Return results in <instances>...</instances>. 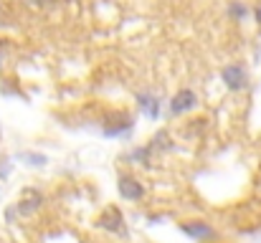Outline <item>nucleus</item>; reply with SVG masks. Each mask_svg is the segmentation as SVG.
Returning a JSON list of instances; mask_svg holds the SVG:
<instances>
[{
  "mask_svg": "<svg viewBox=\"0 0 261 243\" xmlns=\"http://www.w3.org/2000/svg\"><path fill=\"white\" fill-rule=\"evenodd\" d=\"M41 208H43V193H41L38 187H25V190L18 195V203H15V208L8 213V218H10V221H13L15 215L28 218V215L38 213Z\"/></svg>",
  "mask_w": 261,
  "mask_h": 243,
  "instance_id": "obj_1",
  "label": "nucleus"
},
{
  "mask_svg": "<svg viewBox=\"0 0 261 243\" xmlns=\"http://www.w3.org/2000/svg\"><path fill=\"white\" fill-rule=\"evenodd\" d=\"M177 228H180L182 236H188L190 241H195V243H211V241L218 238V231H216L211 223L198 221V218H193V221H182Z\"/></svg>",
  "mask_w": 261,
  "mask_h": 243,
  "instance_id": "obj_2",
  "label": "nucleus"
},
{
  "mask_svg": "<svg viewBox=\"0 0 261 243\" xmlns=\"http://www.w3.org/2000/svg\"><path fill=\"white\" fill-rule=\"evenodd\" d=\"M221 79H223L228 91H244V89L249 86V71H246L244 64L231 61V64H226V66L221 69Z\"/></svg>",
  "mask_w": 261,
  "mask_h": 243,
  "instance_id": "obj_3",
  "label": "nucleus"
},
{
  "mask_svg": "<svg viewBox=\"0 0 261 243\" xmlns=\"http://www.w3.org/2000/svg\"><path fill=\"white\" fill-rule=\"evenodd\" d=\"M117 187H119V195H122L124 200H129V203H140V200H145V195H147L145 185H142L132 172H122Z\"/></svg>",
  "mask_w": 261,
  "mask_h": 243,
  "instance_id": "obj_4",
  "label": "nucleus"
},
{
  "mask_svg": "<svg viewBox=\"0 0 261 243\" xmlns=\"http://www.w3.org/2000/svg\"><path fill=\"white\" fill-rule=\"evenodd\" d=\"M99 228H104L107 233H114V236H119V238H127V226H124V215L119 213V208H114V205H109L101 215H99V223H96Z\"/></svg>",
  "mask_w": 261,
  "mask_h": 243,
  "instance_id": "obj_5",
  "label": "nucleus"
},
{
  "mask_svg": "<svg viewBox=\"0 0 261 243\" xmlns=\"http://www.w3.org/2000/svg\"><path fill=\"white\" fill-rule=\"evenodd\" d=\"M195 106H198V96H195L193 89H180L173 99L168 101L170 117H185V114H190Z\"/></svg>",
  "mask_w": 261,
  "mask_h": 243,
  "instance_id": "obj_6",
  "label": "nucleus"
},
{
  "mask_svg": "<svg viewBox=\"0 0 261 243\" xmlns=\"http://www.w3.org/2000/svg\"><path fill=\"white\" fill-rule=\"evenodd\" d=\"M226 15H228V20H233V23H244V20H249V18L254 15V8H251L246 0H228Z\"/></svg>",
  "mask_w": 261,
  "mask_h": 243,
  "instance_id": "obj_7",
  "label": "nucleus"
},
{
  "mask_svg": "<svg viewBox=\"0 0 261 243\" xmlns=\"http://www.w3.org/2000/svg\"><path fill=\"white\" fill-rule=\"evenodd\" d=\"M137 99H140V109H142V114H145V117H150V119H158V117H160V109H163L160 96H155V94L145 91V94H140Z\"/></svg>",
  "mask_w": 261,
  "mask_h": 243,
  "instance_id": "obj_8",
  "label": "nucleus"
},
{
  "mask_svg": "<svg viewBox=\"0 0 261 243\" xmlns=\"http://www.w3.org/2000/svg\"><path fill=\"white\" fill-rule=\"evenodd\" d=\"M31 5H36V8H43V10H48V8H54V5H59V0H28Z\"/></svg>",
  "mask_w": 261,
  "mask_h": 243,
  "instance_id": "obj_9",
  "label": "nucleus"
},
{
  "mask_svg": "<svg viewBox=\"0 0 261 243\" xmlns=\"http://www.w3.org/2000/svg\"><path fill=\"white\" fill-rule=\"evenodd\" d=\"M23 157H25V160H31V165H36V167L46 165V157H43V155H31V152H25Z\"/></svg>",
  "mask_w": 261,
  "mask_h": 243,
  "instance_id": "obj_10",
  "label": "nucleus"
},
{
  "mask_svg": "<svg viewBox=\"0 0 261 243\" xmlns=\"http://www.w3.org/2000/svg\"><path fill=\"white\" fill-rule=\"evenodd\" d=\"M254 20H256L259 33H261V0H256V5H254Z\"/></svg>",
  "mask_w": 261,
  "mask_h": 243,
  "instance_id": "obj_11",
  "label": "nucleus"
},
{
  "mask_svg": "<svg viewBox=\"0 0 261 243\" xmlns=\"http://www.w3.org/2000/svg\"><path fill=\"white\" fill-rule=\"evenodd\" d=\"M0 66H3V59H0Z\"/></svg>",
  "mask_w": 261,
  "mask_h": 243,
  "instance_id": "obj_12",
  "label": "nucleus"
}]
</instances>
